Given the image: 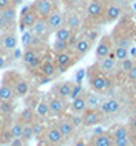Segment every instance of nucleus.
<instances>
[{
	"mask_svg": "<svg viewBox=\"0 0 136 146\" xmlns=\"http://www.w3.org/2000/svg\"><path fill=\"white\" fill-rule=\"evenodd\" d=\"M18 35L15 31H9V33H2L0 37V49L3 52H14L18 48Z\"/></svg>",
	"mask_w": 136,
	"mask_h": 146,
	"instance_id": "nucleus-12",
	"label": "nucleus"
},
{
	"mask_svg": "<svg viewBox=\"0 0 136 146\" xmlns=\"http://www.w3.org/2000/svg\"><path fill=\"white\" fill-rule=\"evenodd\" d=\"M89 145L90 146H113V134L106 132V131L99 134H93Z\"/></svg>",
	"mask_w": 136,
	"mask_h": 146,
	"instance_id": "nucleus-23",
	"label": "nucleus"
},
{
	"mask_svg": "<svg viewBox=\"0 0 136 146\" xmlns=\"http://www.w3.org/2000/svg\"><path fill=\"white\" fill-rule=\"evenodd\" d=\"M3 128H5V117L0 114V132L3 131Z\"/></svg>",
	"mask_w": 136,
	"mask_h": 146,
	"instance_id": "nucleus-52",
	"label": "nucleus"
},
{
	"mask_svg": "<svg viewBox=\"0 0 136 146\" xmlns=\"http://www.w3.org/2000/svg\"><path fill=\"white\" fill-rule=\"evenodd\" d=\"M106 0H93L87 3L84 9V26L83 29L90 26H101L106 25Z\"/></svg>",
	"mask_w": 136,
	"mask_h": 146,
	"instance_id": "nucleus-1",
	"label": "nucleus"
},
{
	"mask_svg": "<svg viewBox=\"0 0 136 146\" xmlns=\"http://www.w3.org/2000/svg\"><path fill=\"white\" fill-rule=\"evenodd\" d=\"M107 2H112V3H116L121 8H124L126 11H130L131 9V0H107Z\"/></svg>",
	"mask_w": 136,
	"mask_h": 146,
	"instance_id": "nucleus-43",
	"label": "nucleus"
},
{
	"mask_svg": "<svg viewBox=\"0 0 136 146\" xmlns=\"http://www.w3.org/2000/svg\"><path fill=\"white\" fill-rule=\"evenodd\" d=\"M0 145H3V141H2V132H0Z\"/></svg>",
	"mask_w": 136,
	"mask_h": 146,
	"instance_id": "nucleus-58",
	"label": "nucleus"
},
{
	"mask_svg": "<svg viewBox=\"0 0 136 146\" xmlns=\"http://www.w3.org/2000/svg\"><path fill=\"white\" fill-rule=\"evenodd\" d=\"M131 13H136V2L131 3Z\"/></svg>",
	"mask_w": 136,
	"mask_h": 146,
	"instance_id": "nucleus-55",
	"label": "nucleus"
},
{
	"mask_svg": "<svg viewBox=\"0 0 136 146\" xmlns=\"http://www.w3.org/2000/svg\"><path fill=\"white\" fill-rule=\"evenodd\" d=\"M14 112V102H0V114L3 117H9Z\"/></svg>",
	"mask_w": 136,
	"mask_h": 146,
	"instance_id": "nucleus-37",
	"label": "nucleus"
},
{
	"mask_svg": "<svg viewBox=\"0 0 136 146\" xmlns=\"http://www.w3.org/2000/svg\"><path fill=\"white\" fill-rule=\"evenodd\" d=\"M127 128H129L130 134H136V114L129 118V121H127Z\"/></svg>",
	"mask_w": 136,
	"mask_h": 146,
	"instance_id": "nucleus-45",
	"label": "nucleus"
},
{
	"mask_svg": "<svg viewBox=\"0 0 136 146\" xmlns=\"http://www.w3.org/2000/svg\"><path fill=\"white\" fill-rule=\"evenodd\" d=\"M73 86H75V82H71V80L58 82V83H55V86H54V94L58 97H61V98H71Z\"/></svg>",
	"mask_w": 136,
	"mask_h": 146,
	"instance_id": "nucleus-20",
	"label": "nucleus"
},
{
	"mask_svg": "<svg viewBox=\"0 0 136 146\" xmlns=\"http://www.w3.org/2000/svg\"><path fill=\"white\" fill-rule=\"evenodd\" d=\"M72 146H89V141L83 140V139H80V140H76V141H75V143H73Z\"/></svg>",
	"mask_w": 136,
	"mask_h": 146,
	"instance_id": "nucleus-51",
	"label": "nucleus"
},
{
	"mask_svg": "<svg viewBox=\"0 0 136 146\" xmlns=\"http://www.w3.org/2000/svg\"><path fill=\"white\" fill-rule=\"evenodd\" d=\"M17 97L12 89V86L6 83H0V102H14V98Z\"/></svg>",
	"mask_w": 136,
	"mask_h": 146,
	"instance_id": "nucleus-30",
	"label": "nucleus"
},
{
	"mask_svg": "<svg viewBox=\"0 0 136 146\" xmlns=\"http://www.w3.org/2000/svg\"><path fill=\"white\" fill-rule=\"evenodd\" d=\"M18 15L20 13L15 6H9L0 11V33L15 31V25H18Z\"/></svg>",
	"mask_w": 136,
	"mask_h": 146,
	"instance_id": "nucleus-3",
	"label": "nucleus"
},
{
	"mask_svg": "<svg viewBox=\"0 0 136 146\" xmlns=\"http://www.w3.org/2000/svg\"><path fill=\"white\" fill-rule=\"evenodd\" d=\"M129 56L136 60V43H133V45H131L130 48H129Z\"/></svg>",
	"mask_w": 136,
	"mask_h": 146,
	"instance_id": "nucleus-49",
	"label": "nucleus"
},
{
	"mask_svg": "<svg viewBox=\"0 0 136 146\" xmlns=\"http://www.w3.org/2000/svg\"><path fill=\"white\" fill-rule=\"evenodd\" d=\"M0 37H2V33H0Z\"/></svg>",
	"mask_w": 136,
	"mask_h": 146,
	"instance_id": "nucleus-59",
	"label": "nucleus"
},
{
	"mask_svg": "<svg viewBox=\"0 0 136 146\" xmlns=\"http://www.w3.org/2000/svg\"><path fill=\"white\" fill-rule=\"evenodd\" d=\"M32 139H35V135H34V129H32V123L25 125V128H23L22 141H31Z\"/></svg>",
	"mask_w": 136,
	"mask_h": 146,
	"instance_id": "nucleus-40",
	"label": "nucleus"
},
{
	"mask_svg": "<svg viewBox=\"0 0 136 146\" xmlns=\"http://www.w3.org/2000/svg\"><path fill=\"white\" fill-rule=\"evenodd\" d=\"M89 146H90V145H89Z\"/></svg>",
	"mask_w": 136,
	"mask_h": 146,
	"instance_id": "nucleus-60",
	"label": "nucleus"
},
{
	"mask_svg": "<svg viewBox=\"0 0 136 146\" xmlns=\"http://www.w3.org/2000/svg\"><path fill=\"white\" fill-rule=\"evenodd\" d=\"M54 54V52H52ZM54 58H55V65H57V71L58 74H64L67 72L69 69L78 62L76 56L73 54L72 49L69 51H64V52H58V54H54Z\"/></svg>",
	"mask_w": 136,
	"mask_h": 146,
	"instance_id": "nucleus-6",
	"label": "nucleus"
},
{
	"mask_svg": "<svg viewBox=\"0 0 136 146\" xmlns=\"http://www.w3.org/2000/svg\"><path fill=\"white\" fill-rule=\"evenodd\" d=\"M86 103L89 109H99L101 103H103V98L101 94L95 92V91H86Z\"/></svg>",
	"mask_w": 136,
	"mask_h": 146,
	"instance_id": "nucleus-27",
	"label": "nucleus"
},
{
	"mask_svg": "<svg viewBox=\"0 0 136 146\" xmlns=\"http://www.w3.org/2000/svg\"><path fill=\"white\" fill-rule=\"evenodd\" d=\"M61 5L64 6V9H78L83 13L86 9V3L83 0H61Z\"/></svg>",
	"mask_w": 136,
	"mask_h": 146,
	"instance_id": "nucleus-32",
	"label": "nucleus"
},
{
	"mask_svg": "<svg viewBox=\"0 0 136 146\" xmlns=\"http://www.w3.org/2000/svg\"><path fill=\"white\" fill-rule=\"evenodd\" d=\"M130 135H131V143L136 146V134H130Z\"/></svg>",
	"mask_w": 136,
	"mask_h": 146,
	"instance_id": "nucleus-54",
	"label": "nucleus"
},
{
	"mask_svg": "<svg viewBox=\"0 0 136 146\" xmlns=\"http://www.w3.org/2000/svg\"><path fill=\"white\" fill-rule=\"evenodd\" d=\"M29 31H31L34 35H38V37L44 38V40H49L50 35H54L52 31H50L49 26H48V22H46L44 19H38L37 23H35V25H34Z\"/></svg>",
	"mask_w": 136,
	"mask_h": 146,
	"instance_id": "nucleus-22",
	"label": "nucleus"
},
{
	"mask_svg": "<svg viewBox=\"0 0 136 146\" xmlns=\"http://www.w3.org/2000/svg\"><path fill=\"white\" fill-rule=\"evenodd\" d=\"M113 146H130L131 143V135L129 128L126 126H118L113 132Z\"/></svg>",
	"mask_w": 136,
	"mask_h": 146,
	"instance_id": "nucleus-14",
	"label": "nucleus"
},
{
	"mask_svg": "<svg viewBox=\"0 0 136 146\" xmlns=\"http://www.w3.org/2000/svg\"><path fill=\"white\" fill-rule=\"evenodd\" d=\"M38 72H40V76L43 77L46 82L52 80V78L57 77L58 71H57V65H55L54 54H49V52L44 54L43 60H41V65H40V68H38Z\"/></svg>",
	"mask_w": 136,
	"mask_h": 146,
	"instance_id": "nucleus-8",
	"label": "nucleus"
},
{
	"mask_svg": "<svg viewBox=\"0 0 136 146\" xmlns=\"http://www.w3.org/2000/svg\"><path fill=\"white\" fill-rule=\"evenodd\" d=\"M113 49H115V42H113L112 34H103L101 38L98 40V43L95 45V58H96V62L109 57L112 52H113Z\"/></svg>",
	"mask_w": 136,
	"mask_h": 146,
	"instance_id": "nucleus-5",
	"label": "nucleus"
},
{
	"mask_svg": "<svg viewBox=\"0 0 136 146\" xmlns=\"http://www.w3.org/2000/svg\"><path fill=\"white\" fill-rule=\"evenodd\" d=\"M57 126H58V129L61 131V134H63L64 139H69V137H72L73 134H75V131H76L75 125L72 123V120H71V117H69V115H64V117L58 118Z\"/></svg>",
	"mask_w": 136,
	"mask_h": 146,
	"instance_id": "nucleus-21",
	"label": "nucleus"
},
{
	"mask_svg": "<svg viewBox=\"0 0 136 146\" xmlns=\"http://www.w3.org/2000/svg\"><path fill=\"white\" fill-rule=\"evenodd\" d=\"M35 115H37V118H41V120L50 117V109H49V100L48 98H40V102H38V105L35 108Z\"/></svg>",
	"mask_w": 136,
	"mask_h": 146,
	"instance_id": "nucleus-28",
	"label": "nucleus"
},
{
	"mask_svg": "<svg viewBox=\"0 0 136 146\" xmlns=\"http://www.w3.org/2000/svg\"><path fill=\"white\" fill-rule=\"evenodd\" d=\"M49 100V109H50V117L54 118H61L66 115V111L69 109V105L67 103V98H61L54 94L52 97L48 98Z\"/></svg>",
	"mask_w": 136,
	"mask_h": 146,
	"instance_id": "nucleus-9",
	"label": "nucleus"
},
{
	"mask_svg": "<svg viewBox=\"0 0 136 146\" xmlns=\"http://www.w3.org/2000/svg\"><path fill=\"white\" fill-rule=\"evenodd\" d=\"M32 9L35 11L38 19H48L54 11L61 8V0H34L31 3Z\"/></svg>",
	"mask_w": 136,
	"mask_h": 146,
	"instance_id": "nucleus-4",
	"label": "nucleus"
},
{
	"mask_svg": "<svg viewBox=\"0 0 136 146\" xmlns=\"http://www.w3.org/2000/svg\"><path fill=\"white\" fill-rule=\"evenodd\" d=\"M113 54H115V58L118 62H122L126 60V58H129V48H126V46H115L113 49Z\"/></svg>",
	"mask_w": 136,
	"mask_h": 146,
	"instance_id": "nucleus-36",
	"label": "nucleus"
},
{
	"mask_svg": "<svg viewBox=\"0 0 136 146\" xmlns=\"http://www.w3.org/2000/svg\"><path fill=\"white\" fill-rule=\"evenodd\" d=\"M126 78H127V82H129V83L136 85V63L131 66L130 71H127V72H126Z\"/></svg>",
	"mask_w": 136,
	"mask_h": 146,
	"instance_id": "nucleus-41",
	"label": "nucleus"
},
{
	"mask_svg": "<svg viewBox=\"0 0 136 146\" xmlns=\"http://www.w3.org/2000/svg\"><path fill=\"white\" fill-rule=\"evenodd\" d=\"M83 33V35L87 38L89 42L92 43L93 46L98 43V40L101 38V33H99V26H90V28H86V29H83L81 31Z\"/></svg>",
	"mask_w": 136,
	"mask_h": 146,
	"instance_id": "nucleus-29",
	"label": "nucleus"
},
{
	"mask_svg": "<svg viewBox=\"0 0 136 146\" xmlns=\"http://www.w3.org/2000/svg\"><path fill=\"white\" fill-rule=\"evenodd\" d=\"M72 34H73V31H71L67 26L64 25L63 28H60L57 33H54V37H55L57 40H66V42H69V38H71Z\"/></svg>",
	"mask_w": 136,
	"mask_h": 146,
	"instance_id": "nucleus-35",
	"label": "nucleus"
},
{
	"mask_svg": "<svg viewBox=\"0 0 136 146\" xmlns=\"http://www.w3.org/2000/svg\"><path fill=\"white\" fill-rule=\"evenodd\" d=\"M131 17H133V22H135V25H136V13L131 14Z\"/></svg>",
	"mask_w": 136,
	"mask_h": 146,
	"instance_id": "nucleus-56",
	"label": "nucleus"
},
{
	"mask_svg": "<svg viewBox=\"0 0 136 146\" xmlns=\"http://www.w3.org/2000/svg\"><path fill=\"white\" fill-rule=\"evenodd\" d=\"M131 40H133V43H136V25L133 28V33H131Z\"/></svg>",
	"mask_w": 136,
	"mask_h": 146,
	"instance_id": "nucleus-53",
	"label": "nucleus"
},
{
	"mask_svg": "<svg viewBox=\"0 0 136 146\" xmlns=\"http://www.w3.org/2000/svg\"><path fill=\"white\" fill-rule=\"evenodd\" d=\"M72 123L75 125V128H81L83 126V114H69Z\"/></svg>",
	"mask_w": 136,
	"mask_h": 146,
	"instance_id": "nucleus-42",
	"label": "nucleus"
},
{
	"mask_svg": "<svg viewBox=\"0 0 136 146\" xmlns=\"http://www.w3.org/2000/svg\"><path fill=\"white\" fill-rule=\"evenodd\" d=\"M32 129H34V135L35 139H44L46 134V126L41 123V121H32Z\"/></svg>",
	"mask_w": 136,
	"mask_h": 146,
	"instance_id": "nucleus-38",
	"label": "nucleus"
},
{
	"mask_svg": "<svg viewBox=\"0 0 136 146\" xmlns=\"http://www.w3.org/2000/svg\"><path fill=\"white\" fill-rule=\"evenodd\" d=\"M106 2H107V0H106ZM126 13H127V11L124 9V8H121L119 5L112 3V2H107V5H106V25H107V23L118 22Z\"/></svg>",
	"mask_w": 136,
	"mask_h": 146,
	"instance_id": "nucleus-15",
	"label": "nucleus"
},
{
	"mask_svg": "<svg viewBox=\"0 0 136 146\" xmlns=\"http://www.w3.org/2000/svg\"><path fill=\"white\" fill-rule=\"evenodd\" d=\"M84 91H83V85L81 83H75V86H73V91H72V94H71V98L73 100L75 97H78V96H81Z\"/></svg>",
	"mask_w": 136,
	"mask_h": 146,
	"instance_id": "nucleus-46",
	"label": "nucleus"
},
{
	"mask_svg": "<svg viewBox=\"0 0 136 146\" xmlns=\"http://www.w3.org/2000/svg\"><path fill=\"white\" fill-rule=\"evenodd\" d=\"M98 68L101 69V72L104 76H115V72L118 71V66H119V62L115 58V54L112 52L109 57L103 58V60H98L96 62Z\"/></svg>",
	"mask_w": 136,
	"mask_h": 146,
	"instance_id": "nucleus-13",
	"label": "nucleus"
},
{
	"mask_svg": "<svg viewBox=\"0 0 136 146\" xmlns=\"http://www.w3.org/2000/svg\"><path fill=\"white\" fill-rule=\"evenodd\" d=\"M86 76V69H80L76 72V83H81V78Z\"/></svg>",
	"mask_w": 136,
	"mask_h": 146,
	"instance_id": "nucleus-50",
	"label": "nucleus"
},
{
	"mask_svg": "<svg viewBox=\"0 0 136 146\" xmlns=\"http://www.w3.org/2000/svg\"><path fill=\"white\" fill-rule=\"evenodd\" d=\"M35 109H32V108H28L26 106L23 111L18 112V120L22 121L23 125H29V123H32V121H35Z\"/></svg>",
	"mask_w": 136,
	"mask_h": 146,
	"instance_id": "nucleus-31",
	"label": "nucleus"
},
{
	"mask_svg": "<svg viewBox=\"0 0 136 146\" xmlns=\"http://www.w3.org/2000/svg\"><path fill=\"white\" fill-rule=\"evenodd\" d=\"M6 66H8V58H6V56L3 52H0V71L5 69Z\"/></svg>",
	"mask_w": 136,
	"mask_h": 146,
	"instance_id": "nucleus-48",
	"label": "nucleus"
},
{
	"mask_svg": "<svg viewBox=\"0 0 136 146\" xmlns=\"http://www.w3.org/2000/svg\"><path fill=\"white\" fill-rule=\"evenodd\" d=\"M44 140H48L50 145H55V146H58V145L63 143L64 137H63V134H61V131L58 129L57 123H55V125H52V126H48V128H46Z\"/></svg>",
	"mask_w": 136,
	"mask_h": 146,
	"instance_id": "nucleus-24",
	"label": "nucleus"
},
{
	"mask_svg": "<svg viewBox=\"0 0 136 146\" xmlns=\"http://www.w3.org/2000/svg\"><path fill=\"white\" fill-rule=\"evenodd\" d=\"M99 111L103 115H115L121 111V103H119L118 98L110 97V98H104L103 103L99 106Z\"/></svg>",
	"mask_w": 136,
	"mask_h": 146,
	"instance_id": "nucleus-17",
	"label": "nucleus"
},
{
	"mask_svg": "<svg viewBox=\"0 0 136 146\" xmlns=\"http://www.w3.org/2000/svg\"><path fill=\"white\" fill-rule=\"evenodd\" d=\"M93 48V45L90 42L87 40L84 35H81V37L78 38V42L75 43V46L72 48V51H73V54L76 56V58L78 60H81L83 57H86L89 52H90V49Z\"/></svg>",
	"mask_w": 136,
	"mask_h": 146,
	"instance_id": "nucleus-19",
	"label": "nucleus"
},
{
	"mask_svg": "<svg viewBox=\"0 0 136 146\" xmlns=\"http://www.w3.org/2000/svg\"><path fill=\"white\" fill-rule=\"evenodd\" d=\"M64 25L73 33H81L84 26V15L83 11L78 9H64Z\"/></svg>",
	"mask_w": 136,
	"mask_h": 146,
	"instance_id": "nucleus-7",
	"label": "nucleus"
},
{
	"mask_svg": "<svg viewBox=\"0 0 136 146\" xmlns=\"http://www.w3.org/2000/svg\"><path fill=\"white\" fill-rule=\"evenodd\" d=\"M86 76H87V82H89L90 89L98 94H106L113 88L112 76H104L96 63H93L86 69Z\"/></svg>",
	"mask_w": 136,
	"mask_h": 146,
	"instance_id": "nucleus-2",
	"label": "nucleus"
},
{
	"mask_svg": "<svg viewBox=\"0 0 136 146\" xmlns=\"http://www.w3.org/2000/svg\"><path fill=\"white\" fill-rule=\"evenodd\" d=\"M71 114H83L87 109V103H86V92H83L81 96L75 97L71 102Z\"/></svg>",
	"mask_w": 136,
	"mask_h": 146,
	"instance_id": "nucleus-26",
	"label": "nucleus"
},
{
	"mask_svg": "<svg viewBox=\"0 0 136 146\" xmlns=\"http://www.w3.org/2000/svg\"><path fill=\"white\" fill-rule=\"evenodd\" d=\"M15 139L12 137V134H11L9 129H6V131H2V141H3V145H8V143H11V141H14Z\"/></svg>",
	"mask_w": 136,
	"mask_h": 146,
	"instance_id": "nucleus-44",
	"label": "nucleus"
},
{
	"mask_svg": "<svg viewBox=\"0 0 136 146\" xmlns=\"http://www.w3.org/2000/svg\"><path fill=\"white\" fill-rule=\"evenodd\" d=\"M43 57H44L43 52L35 51V49H31V48H26L22 54V60H23V63H25V66L28 69H32V71H38Z\"/></svg>",
	"mask_w": 136,
	"mask_h": 146,
	"instance_id": "nucleus-11",
	"label": "nucleus"
},
{
	"mask_svg": "<svg viewBox=\"0 0 136 146\" xmlns=\"http://www.w3.org/2000/svg\"><path fill=\"white\" fill-rule=\"evenodd\" d=\"M38 20V15L35 14V11L32 9V6H25L22 9L20 15H18V29L22 31H28L31 29Z\"/></svg>",
	"mask_w": 136,
	"mask_h": 146,
	"instance_id": "nucleus-10",
	"label": "nucleus"
},
{
	"mask_svg": "<svg viewBox=\"0 0 136 146\" xmlns=\"http://www.w3.org/2000/svg\"><path fill=\"white\" fill-rule=\"evenodd\" d=\"M103 120V114H101L99 109H86L83 112V126L84 128H92V126H96L98 123H101Z\"/></svg>",
	"mask_w": 136,
	"mask_h": 146,
	"instance_id": "nucleus-18",
	"label": "nucleus"
},
{
	"mask_svg": "<svg viewBox=\"0 0 136 146\" xmlns=\"http://www.w3.org/2000/svg\"><path fill=\"white\" fill-rule=\"evenodd\" d=\"M64 17H66L64 9H61V8H60V9L54 11V13L50 14L48 19H46L48 26H49V29L52 31V34L57 33L60 28H63V26H64Z\"/></svg>",
	"mask_w": 136,
	"mask_h": 146,
	"instance_id": "nucleus-16",
	"label": "nucleus"
},
{
	"mask_svg": "<svg viewBox=\"0 0 136 146\" xmlns=\"http://www.w3.org/2000/svg\"><path fill=\"white\" fill-rule=\"evenodd\" d=\"M23 128H25V125L22 123L20 120H15L12 121V125L9 126V131L12 134V137L15 140H22V135H23Z\"/></svg>",
	"mask_w": 136,
	"mask_h": 146,
	"instance_id": "nucleus-33",
	"label": "nucleus"
},
{
	"mask_svg": "<svg viewBox=\"0 0 136 146\" xmlns=\"http://www.w3.org/2000/svg\"><path fill=\"white\" fill-rule=\"evenodd\" d=\"M9 6H15V0H0V11Z\"/></svg>",
	"mask_w": 136,
	"mask_h": 146,
	"instance_id": "nucleus-47",
	"label": "nucleus"
},
{
	"mask_svg": "<svg viewBox=\"0 0 136 146\" xmlns=\"http://www.w3.org/2000/svg\"><path fill=\"white\" fill-rule=\"evenodd\" d=\"M83 2H84V3H86V5H87V3H90V2H93V0H83Z\"/></svg>",
	"mask_w": 136,
	"mask_h": 146,
	"instance_id": "nucleus-57",
	"label": "nucleus"
},
{
	"mask_svg": "<svg viewBox=\"0 0 136 146\" xmlns=\"http://www.w3.org/2000/svg\"><path fill=\"white\" fill-rule=\"evenodd\" d=\"M71 46L66 40H57L54 38V43H52V52L54 54H58V52H64V51H69Z\"/></svg>",
	"mask_w": 136,
	"mask_h": 146,
	"instance_id": "nucleus-34",
	"label": "nucleus"
},
{
	"mask_svg": "<svg viewBox=\"0 0 136 146\" xmlns=\"http://www.w3.org/2000/svg\"><path fill=\"white\" fill-rule=\"evenodd\" d=\"M135 63H136V60H135V58H131V57L126 58V60L119 62L118 71H119L121 74H124V76H126V72H127V71H130V69H131V66H133Z\"/></svg>",
	"mask_w": 136,
	"mask_h": 146,
	"instance_id": "nucleus-39",
	"label": "nucleus"
},
{
	"mask_svg": "<svg viewBox=\"0 0 136 146\" xmlns=\"http://www.w3.org/2000/svg\"><path fill=\"white\" fill-rule=\"evenodd\" d=\"M12 89H14V92H15V96H17V97H26L29 94L31 86L28 83V80H26L25 77H22V74H20L18 78L12 83Z\"/></svg>",
	"mask_w": 136,
	"mask_h": 146,
	"instance_id": "nucleus-25",
	"label": "nucleus"
}]
</instances>
